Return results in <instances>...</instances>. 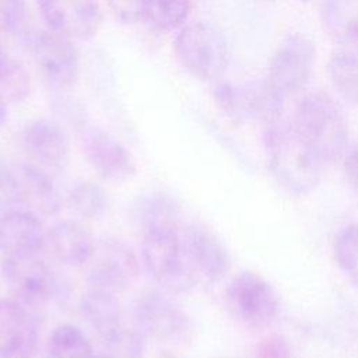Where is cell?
Returning <instances> with one entry per match:
<instances>
[{
    "instance_id": "cell-12",
    "label": "cell",
    "mask_w": 358,
    "mask_h": 358,
    "mask_svg": "<svg viewBox=\"0 0 358 358\" xmlns=\"http://www.w3.org/2000/svg\"><path fill=\"white\" fill-rule=\"evenodd\" d=\"M25 162L53 175L62 171L70 158V141L64 129L50 119H35L21 133Z\"/></svg>"
},
{
    "instance_id": "cell-25",
    "label": "cell",
    "mask_w": 358,
    "mask_h": 358,
    "mask_svg": "<svg viewBox=\"0 0 358 358\" xmlns=\"http://www.w3.org/2000/svg\"><path fill=\"white\" fill-rule=\"evenodd\" d=\"M29 92V76L24 64L0 48V96L6 102H21Z\"/></svg>"
},
{
    "instance_id": "cell-10",
    "label": "cell",
    "mask_w": 358,
    "mask_h": 358,
    "mask_svg": "<svg viewBox=\"0 0 358 358\" xmlns=\"http://www.w3.org/2000/svg\"><path fill=\"white\" fill-rule=\"evenodd\" d=\"M133 317L136 329L157 341H176L190 329L185 310L159 291L144 292L134 303Z\"/></svg>"
},
{
    "instance_id": "cell-14",
    "label": "cell",
    "mask_w": 358,
    "mask_h": 358,
    "mask_svg": "<svg viewBox=\"0 0 358 358\" xmlns=\"http://www.w3.org/2000/svg\"><path fill=\"white\" fill-rule=\"evenodd\" d=\"M39 329L32 309L15 299L0 301V358H34Z\"/></svg>"
},
{
    "instance_id": "cell-22",
    "label": "cell",
    "mask_w": 358,
    "mask_h": 358,
    "mask_svg": "<svg viewBox=\"0 0 358 358\" xmlns=\"http://www.w3.org/2000/svg\"><path fill=\"white\" fill-rule=\"evenodd\" d=\"M46 358H96L87 334L77 326L63 323L49 334Z\"/></svg>"
},
{
    "instance_id": "cell-17",
    "label": "cell",
    "mask_w": 358,
    "mask_h": 358,
    "mask_svg": "<svg viewBox=\"0 0 358 358\" xmlns=\"http://www.w3.org/2000/svg\"><path fill=\"white\" fill-rule=\"evenodd\" d=\"M129 218L141 235L159 229H176L180 228L182 204L168 192H144L130 203Z\"/></svg>"
},
{
    "instance_id": "cell-21",
    "label": "cell",
    "mask_w": 358,
    "mask_h": 358,
    "mask_svg": "<svg viewBox=\"0 0 358 358\" xmlns=\"http://www.w3.org/2000/svg\"><path fill=\"white\" fill-rule=\"evenodd\" d=\"M327 76L338 98L358 105V55L338 50L327 62Z\"/></svg>"
},
{
    "instance_id": "cell-31",
    "label": "cell",
    "mask_w": 358,
    "mask_h": 358,
    "mask_svg": "<svg viewBox=\"0 0 358 358\" xmlns=\"http://www.w3.org/2000/svg\"><path fill=\"white\" fill-rule=\"evenodd\" d=\"M343 173L350 189L358 194V140L348 145L343 155Z\"/></svg>"
},
{
    "instance_id": "cell-32",
    "label": "cell",
    "mask_w": 358,
    "mask_h": 358,
    "mask_svg": "<svg viewBox=\"0 0 358 358\" xmlns=\"http://www.w3.org/2000/svg\"><path fill=\"white\" fill-rule=\"evenodd\" d=\"M6 101L0 96V126L6 122L7 119V109H6Z\"/></svg>"
},
{
    "instance_id": "cell-27",
    "label": "cell",
    "mask_w": 358,
    "mask_h": 358,
    "mask_svg": "<svg viewBox=\"0 0 358 358\" xmlns=\"http://www.w3.org/2000/svg\"><path fill=\"white\" fill-rule=\"evenodd\" d=\"M145 337L134 327L126 329L124 326L101 341V352L96 358H144Z\"/></svg>"
},
{
    "instance_id": "cell-4",
    "label": "cell",
    "mask_w": 358,
    "mask_h": 358,
    "mask_svg": "<svg viewBox=\"0 0 358 358\" xmlns=\"http://www.w3.org/2000/svg\"><path fill=\"white\" fill-rule=\"evenodd\" d=\"M173 52L183 70L201 81L220 78L228 66L227 38L215 24L208 21H193L179 28Z\"/></svg>"
},
{
    "instance_id": "cell-13",
    "label": "cell",
    "mask_w": 358,
    "mask_h": 358,
    "mask_svg": "<svg viewBox=\"0 0 358 358\" xmlns=\"http://www.w3.org/2000/svg\"><path fill=\"white\" fill-rule=\"evenodd\" d=\"M49 29L69 38L87 41L96 35L102 13L98 0H36Z\"/></svg>"
},
{
    "instance_id": "cell-34",
    "label": "cell",
    "mask_w": 358,
    "mask_h": 358,
    "mask_svg": "<svg viewBox=\"0 0 358 358\" xmlns=\"http://www.w3.org/2000/svg\"><path fill=\"white\" fill-rule=\"evenodd\" d=\"M168 358H179V357H168Z\"/></svg>"
},
{
    "instance_id": "cell-11",
    "label": "cell",
    "mask_w": 358,
    "mask_h": 358,
    "mask_svg": "<svg viewBox=\"0 0 358 358\" xmlns=\"http://www.w3.org/2000/svg\"><path fill=\"white\" fill-rule=\"evenodd\" d=\"M80 145L91 168L106 180L124 182L137 173L131 152L102 127L83 126Z\"/></svg>"
},
{
    "instance_id": "cell-28",
    "label": "cell",
    "mask_w": 358,
    "mask_h": 358,
    "mask_svg": "<svg viewBox=\"0 0 358 358\" xmlns=\"http://www.w3.org/2000/svg\"><path fill=\"white\" fill-rule=\"evenodd\" d=\"M27 21L28 6L25 0H0V25L11 35L24 36Z\"/></svg>"
},
{
    "instance_id": "cell-18",
    "label": "cell",
    "mask_w": 358,
    "mask_h": 358,
    "mask_svg": "<svg viewBox=\"0 0 358 358\" xmlns=\"http://www.w3.org/2000/svg\"><path fill=\"white\" fill-rule=\"evenodd\" d=\"M46 246L59 263L85 266L94 252L95 241L80 220H63L55 222L46 232Z\"/></svg>"
},
{
    "instance_id": "cell-6",
    "label": "cell",
    "mask_w": 358,
    "mask_h": 358,
    "mask_svg": "<svg viewBox=\"0 0 358 358\" xmlns=\"http://www.w3.org/2000/svg\"><path fill=\"white\" fill-rule=\"evenodd\" d=\"M0 274L14 299L29 309L48 305L59 289L53 268L39 256H3Z\"/></svg>"
},
{
    "instance_id": "cell-1",
    "label": "cell",
    "mask_w": 358,
    "mask_h": 358,
    "mask_svg": "<svg viewBox=\"0 0 358 358\" xmlns=\"http://www.w3.org/2000/svg\"><path fill=\"white\" fill-rule=\"evenodd\" d=\"M264 152L271 176L287 193L303 196L319 185L324 165L303 143L292 123L280 119L267 126Z\"/></svg>"
},
{
    "instance_id": "cell-24",
    "label": "cell",
    "mask_w": 358,
    "mask_h": 358,
    "mask_svg": "<svg viewBox=\"0 0 358 358\" xmlns=\"http://www.w3.org/2000/svg\"><path fill=\"white\" fill-rule=\"evenodd\" d=\"M190 14V0H144V20L159 31L182 28Z\"/></svg>"
},
{
    "instance_id": "cell-20",
    "label": "cell",
    "mask_w": 358,
    "mask_h": 358,
    "mask_svg": "<svg viewBox=\"0 0 358 358\" xmlns=\"http://www.w3.org/2000/svg\"><path fill=\"white\" fill-rule=\"evenodd\" d=\"M78 309L81 317L92 329L99 341L106 340L123 327L122 310L116 295L88 288L80 299Z\"/></svg>"
},
{
    "instance_id": "cell-19",
    "label": "cell",
    "mask_w": 358,
    "mask_h": 358,
    "mask_svg": "<svg viewBox=\"0 0 358 358\" xmlns=\"http://www.w3.org/2000/svg\"><path fill=\"white\" fill-rule=\"evenodd\" d=\"M18 176V206L35 213L53 215L62 207V197L53 183V176L28 162L15 166Z\"/></svg>"
},
{
    "instance_id": "cell-15",
    "label": "cell",
    "mask_w": 358,
    "mask_h": 358,
    "mask_svg": "<svg viewBox=\"0 0 358 358\" xmlns=\"http://www.w3.org/2000/svg\"><path fill=\"white\" fill-rule=\"evenodd\" d=\"M182 235L197 277L208 282L222 280L231 267V257L220 238L199 222L186 225L182 229Z\"/></svg>"
},
{
    "instance_id": "cell-23",
    "label": "cell",
    "mask_w": 358,
    "mask_h": 358,
    "mask_svg": "<svg viewBox=\"0 0 358 358\" xmlns=\"http://www.w3.org/2000/svg\"><path fill=\"white\" fill-rule=\"evenodd\" d=\"M66 203L76 217L95 220L106 213L109 197L101 185L92 180H83L70 189Z\"/></svg>"
},
{
    "instance_id": "cell-33",
    "label": "cell",
    "mask_w": 358,
    "mask_h": 358,
    "mask_svg": "<svg viewBox=\"0 0 358 358\" xmlns=\"http://www.w3.org/2000/svg\"><path fill=\"white\" fill-rule=\"evenodd\" d=\"M298 1H310V0H298Z\"/></svg>"
},
{
    "instance_id": "cell-30",
    "label": "cell",
    "mask_w": 358,
    "mask_h": 358,
    "mask_svg": "<svg viewBox=\"0 0 358 358\" xmlns=\"http://www.w3.org/2000/svg\"><path fill=\"white\" fill-rule=\"evenodd\" d=\"M113 17L123 24H137L144 20V0H106Z\"/></svg>"
},
{
    "instance_id": "cell-5",
    "label": "cell",
    "mask_w": 358,
    "mask_h": 358,
    "mask_svg": "<svg viewBox=\"0 0 358 358\" xmlns=\"http://www.w3.org/2000/svg\"><path fill=\"white\" fill-rule=\"evenodd\" d=\"M138 270V259L127 243L105 238L95 242L94 252L85 263V282L90 289L119 295L134 284Z\"/></svg>"
},
{
    "instance_id": "cell-9",
    "label": "cell",
    "mask_w": 358,
    "mask_h": 358,
    "mask_svg": "<svg viewBox=\"0 0 358 358\" xmlns=\"http://www.w3.org/2000/svg\"><path fill=\"white\" fill-rule=\"evenodd\" d=\"M32 52L38 73L50 88L67 90L74 85L78 52L71 38L48 28L34 36Z\"/></svg>"
},
{
    "instance_id": "cell-29",
    "label": "cell",
    "mask_w": 358,
    "mask_h": 358,
    "mask_svg": "<svg viewBox=\"0 0 358 358\" xmlns=\"http://www.w3.org/2000/svg\"><path fill=\"white\" fill-rule=\"evenodd\" d=\"M18 176L15 166L7 164L0 155V207L4 210L13 206H18Z\"/></svg>"
},
{
    "instance_id": "cell-16",
    "label": "cell",
    "mask_w": 358,
    "mask_h": 358,
    "mask_svg": "<svg viewBox=\"0 0 358 358\" xmlns=\"http://www.w3.org/2000/svg\"><path fill=\"white\" fill-rule=\"evenodd\" d=\"M46 245V231L38 214L27 208H8L0 215V250L3 256L35 255Z\"/></svg>"
},
{
    "instance_id": "cell-2",
    "label": "cell",
    "mask_w": 358,
    "mask_h": 358,
    "mask_svg": "<svg viewBox=\"0 0 358 358\" xmlns=\"http://www.w3.org/2000/svg\"><path fill=\"white\" fill-rule=\"evenodd\" d=\"M291 123L323 165L343 158L348 147V123L333 96L323 91L305 94L296 103Z\"/></svg>"
},
{
    "instance_id": "cell-8",
    "label": "cell",
    "mask_w": 358,
    "mask_h": 358,
    "mask_svg": "<svg viewBox=\"0 0 358 358\" xmlns=\"http://www.w3.org/2000/svg\"><path fill=\"white\" fill-rule=\"evenodd\" d=\"M315 63V45L301 32L288 34L277 46L270 64L266 85L280 99L285 101L309 83Z\"/></svg>"
},
{
    "instance_id": "cell-7",
    "label": "cell",
    "mask_w": 358,
    "mask_h": 358,
    "mask_svg": "<svg viewBox=\"0 0 358 358\" xmlns=\"http://www.w3.org/2000/svg\"><path fill=\"white\" fill-rule=\"evenodd\" d=\"M225 301L231 315L250 329L270 326L280 310L275 289L266 278L250 270L238 273L229 281Z\"/></svg>"
},
{
    "instance_id": "cell-26",
    "label": "cell",
    "mask_w": 358,
    "mask_h": 358,
    "mask_svg": "<svg viewBox=\"0 0 358 358\" xmlns=\"http://www.w3.org/2000/svg\"><path fill=\"white\" fill-rule=\"evenodd\" d=\"M333 255L338 268L358 285V222L343 227L333 242Z\"/></svg>"
},
{
    "instance_id": "cell-3",
    "label": "cell",
    "mask_w": 358,
    "mask_h": 358,
    "mask_svg": "<svg viewBox=\"0 0 358 358\" xmlns=\"http://www.w3.org/2000/svg\"><path fill=\"white\" fill-rule=\"evenodd\" d=\"M141 238L140 260L154 282L169 292L186 291L197 282L180 228L152 231Z\"/></svg>"
}]
</instances>
